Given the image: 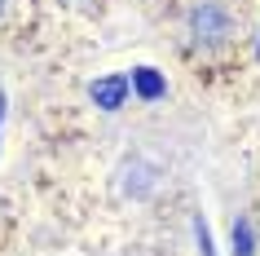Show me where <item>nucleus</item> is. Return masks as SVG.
I'll return each mask as SVG.
<instances>
[{
	"label": "nucleus",
	"mask_w": 260,
	"mask_h": 256,
	"mask_svg": "<svg viewBox=\"0 0 260 256\" xmlns=\"http://www.w3.org/2000/svg\"><path fill=\"white\" fill-rule=\"evenodd\" d=\"M128 89H133L137 97H146V102L164 97V80H159V71H154V67H137V71H133V80H128Z\"/></svg>",
	"instance_id": "obj_3"
},
{
	"label": "nucleus",
	"mask_w": 260,
	"mask_h": 256,
	"mask_svg": "<svg viewBox=\"0 0 260 256\" xmlns=\"http://www.w3.org/2000/svg\"><path fill=\"white\" fill-rule=\"evenodd\" d=\"M190 36H194V44H203V49L220 44L225 36H230V18H225V9H220V5H212V0L194 5V14H190Z\"/></svg>",
	"instance_id": "obj_1"
},
{
	"label": "nucleus",
	"mask_w": 260,
	"mask_h": 256,
	"mask_svg": "<svg viewBox=\"0 0 260 256\" xmlns=\"http://www.w3.org/2000/svg\"><path fill=\"white\" fill-rule=\"evenodd\" d=\"M0 14H5V0H0Z\"/></svg>",
	"instance_id": "obj_7"
},
{
	"label": "nucleus",
	"mask_w": 260,
	"mask_h": 256,
	"mask_svg": "<svg viewBox=\"0 0 260 256\" xmlns=\"http://www.w3.org/2000/svg\"><path fill=\"white\" fill-rule=\"evenodd\" d=\"M88 97H93L102 110H119L123 102H128V80H123V75H106V80H93Z\"/></svg>",
	"instance_id": "obj_2"
},
{
	"label": "nucleus",
	"mask_w": 260,
	"mask_h": 256,
	"mask_svg": "<svg viewBox=\"0 0 260 256\" xmlns=\"http://www.w3.org/2000/svg\"><path fill=\"white\" fill-rule=\"evenodd\" d=\"M234 252H238V256H251V225H247V221L234 225Z\"/></svg>",
	"instance_id": "obj_4"
},
{
	"label": "nucleus",
	"mask_w": 260,
	"mask_h": 256,
	"mask_svg": "<svg viewBox=\"0 0 260 256\" xmlns=\"http://www.w3.org/2000/svg\"><path fill=\"white\" fill-rule=\"evenodd\" d=\"M194 234H199V247H203V256H216V252H212V234H207L203 221H194Z\"/></svg>",
	"instance_id": "obj_5"
},
{
	"label": "nucleus",
	"mask_w": 260,
	"mask_h": 256,
	"mask_svg": "<svg viewBox=\"0 0 260 256\" xmlns=\"http://www.w3.org/2000/svg\"><path fill=\"white\" fill-rule=\"evenodd\" d=\"M0 115H5V93H0Z\"/></svg>",
	"instance_id": "obj_6"
}]
</instances>
